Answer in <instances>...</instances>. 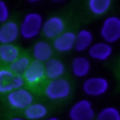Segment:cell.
Wrapping results in <instances>:
<instances>
[{
	"mask_svg": "<svg viewBox=\"0 0 120 120\" xmlns=\"http://www.w3.org/2000/svg\"><path fill=\"white\" fill-rule=\"evenodd\" d=\"M73 86L71 82L66 77H61L54 80H48L40 94L50 101L61 102L67 101L71 96Z\"/></svg>",
	"mask_w": 120,
	"mask_h": 120,
	"instance_id": "obj_1",
	"label": "cell"
},
{
	"mask_svg": "<svg viewBox=\"0 0 120 120\" xmlns=\"http://www.w3.org/2000/svg\"><path fill=\"white\" fill-rule=\"evenodd\" d=\"M25 80V87L34 93H40L44 85L48 81L44 63L33 59L29 67L23 75Z\"/></svg>",
	"mask_w": 120,
	"mask_h": 120,
	"instance_id": "obj_2",
	"label": "cell"
},
{
	"mask_svg": "<svg viewBox=\"0 0 120 120\" xmlns=\"http://www.w3.org/2000/svg\"><path fill=\"white\" fill-rule=\"evenodd\" d=\"M3 97L8 107L15 111H24L30 104L35 102L34 92L26 87L12 90Z\"/></svg>",
	"mask_w": 120,
	"mask_h": 120,
	"instance_id": "obj_3",
	"label": "cell"
},
{
	"mask_svg": "<svg viewBox=\"0 0 120 120\" xmlns=\"http://www.w3.org/2000/svg\"><path fill=\"white\" fill-rule=\"evenodd\" d=\"M43 17L39 12H29L20 23V36L26 40H32L38 37L42 31Z\"/></svg>",
	"mask_w": 120,
	"mask_h": 120,
	"instance_id": "obj_4",
	"label": "cell"
},
{
	"mask_svg": "<svg viewBox=\"0 0 120 120\" xmlns=\"http://www.w3.org/2000/svg\"><path fill=\"white\" fill-rule=\"evenodd\" d=\"M25 87L23 75H16L9 67L0 66V95L4 96L16 89Z\"/></svg>",
	"mask_w": 120,
	"mask_h": 120,
	"instance_id": "obj_5",
	"label": "cell"
},
{
	"mask_svg": "<svg viewBox=\"0 0 120 120\" xmlns=\"http://www.w3.org/2000/svg\"><path fill=\"white\" fill-rule=\"evenodd\" d=\"M99 34L102 40L110 45L116 43L120 40V18L118 16L107 17L99 30Z\"/></svg>",
	"mask_w": 120,
	"mask_h": 120,
	"instance_id": "obj_6",
	"label": "cell"
},
{
	"mask_svg": "<svg viewBox=\"0 0 120 120\" xmlns=\"http://www.w3.org/2000/svg\"><path fill=\"white\" fill-rule=\"evenodd\" d=\"M110 83L107 78L102 76H91L86 78L82 84V90L86 96L99 97L107 93Z\"/></svg>",
	"mask_w": 120,
	"mask_h": 120,
	"instance_id": "obj_7",
	"label": "cell"
},
{
	"mask_svg": "<svg viewBox=\"0 0 120 120\" xmlns=\"http://www.w3.org/2000/svg\"><path fill=\"white\" fill-rule=\"evenodd\" d=\"M70 120H94L96 118L95 110L89 100L82 99L76 101L69 111Z\"/></svg>",
	"mask_w": 120,
	"mask_h": 120,
	"instance_id": "obj_8",
	"label": "cell"
},
{
	"mask_svg": "<svg viewBox=\"0 0 120 120\" xmlns=\"http://www.w3.org/2000/svg\"><path fill=\"white\" fill-rule=\"evenodd\" d=\"M67 29L66 20L58 15H54L46 19L42 25V35L47 39H55Z\"/></svg>",
	"mask_w": 120,
	"mask_h": 120,
	"instance_id": "obj_9",
	"label": "cell"
},
{
	"mask_svg": "<svg viewBox=\"0 0 120 120\" xmlns=\"http://www.w3.org/2000/svg\"><path fill=\"white\" fill-rule=\"evenodd\" d=\"M20 36V24L9 20L0 25V44H14Z\"/></svg>",
	"mask_w": 120,
	"mask_h": 120,
	"instance_id": "obj_10",
	"label": "cell"
},
{
	"mask_svg": "<svg viewBox=\"0 0 120 120\" xmlns=\"http://www.w3.org/2000/svg\"><path fill=\"white\" fill-rule=\"evenodd\" d=\"M76 33L73 31H65L53 40V48L56 52L67 53L75 47Z\"/></svg>",
	"mask_w": 120,
	"mask_h": 120,
	"instance_id": "obj_11",
	"label": "cell"
},
{
	"mask_svg": "<svg viewBox=\"0 0 120 120\" xmlns=\"http://www.w3.org/2000/svg\"><path fill=\"white\" fill-rule=\"evenodd\" d=\"M22 53L21 48L15 44H0V66L9 67Z\"/></svg>",
	"mask_w": 120,
	"mask_h": 120,
	"instance_id": "obj_12",
	"label": "cell"
},
{
	"mask_svg": "<svg viewBox=\"0 0 120 120\" xmlns=\"http://www.w3.org/2000/svg\"><path fill=\"white\" fill-rule=\"evenodd\" d=\"M88 56L91 59L99 61H105L109 60L113 54L112 45L102 41L94 43L87 50Z\"/></svg>",
	"mask_w": 120,
	"mask_h": 120,
	"instance_id": "obj_13",
	"label": "cell"
},
{
	"mask_svg": "<svg viewBox=\"0 0 120 120\" xmlns=\"http://www.w3.org/2000/svg\"><path fill=\"white\" fill-rule=\"evenodd\" d=\"M45 73L48 80H54L64 77L66 74L65 63L58 58L52 57L51 59L44 62Z\"/></svg>",
	"mask_w": 120,
	"mask_h": 120,
	"instance_id": "obj_14",
	"label": "cell"
},
{
	"mask_svg": "<svg viewBox=\"0 0 120 120\" xmlns=\"http://www.w3.org/2000/svg\"><path fill=\"white\" fill-rule=\"evenodd\" d=\"M54 48L48 41L39 40L36 42L32 48V58L35 60L45 62L53 57Z\"/></svg>",
	"mask_w": 120,
	"mask_h": 120,
	"instance_id": "obj_15",
	"label": "cell"
},
{
	"mask_svg": "<svg viewBox=\"0 0 120 120\" xmlns=\"http://www.w3.org/2000/svg\"><path fill=\"white\" fill-rule=\"evenodd\" d=\"M71 73L77 78L86 77L90 73L91 63L90 60L84 56H77L71 60L70 63Z\"/></svg>",
	"mask_w": 120,
	"mask_h": 120,
	"instance_id": "obj_16",
	"label": "cell"
},
{
	"mask_svg": "<svg viewBox=\"0 0 120 120\" xmlns=\"http://www.w3.org/2000/svg\"><path fill=\"white\" fill-rule=\"evenodd\" d=\"M48 113H49L48 107L44 103L39 101L33 102L26 109L23 111L25 118L27 120L43 119L48 116Z\"/></svg>",
	"mask_w": 120,
	"mask_h": 120,
	"instance_id": "obj_17",
	"label": "cell"
},
{
	"mask_svg": "<svg viewBox=\"0 0 120 120\" xmlns=\"http://www.w3.org/2000/svg\"><path fill=\"white\" fill-rule=\"evenodd\" d=\"M94 35L88 29H81L76 34V42L74 49L77 52H84L88 50L89 48L94 44Z\"/></svg>",
	"mask_w": 120,
	"mask_h": 120,
	"instance_id": "obj_18",
	"label": "cell"
},
{
	"mask_svg": "<svg viewBox=\"0 0 120 120\" xmlns=\"http://www.w3.org/2000/svg\"><path fill=\"white\" fill-rule=\"evenodd\" d=\"M113 0H87L86 6L94 16L105 15L112 8Z\"/></svg>",
	"mask_w": 120,
	"mask_h": 120,
	"instance_id": "obj_19",
	"label": "cell"
},
{
	"mask_svg": "<svg viewBox=\"0 0 120 120\" xmlns=\"http://www.w3.org/2000/svg\"><path fill=\"white\" fill-rule=\"evenodd\" d=\"M32 60H33L32 56H30L28 53L23 51V53L9 66V68L16 75H23L26 71V69L29 67Z\"/></svg>",
	"mask_w": 120,
	"mask_h": 120,
	"instance_id": "obj_20",
	"label": "cell"
},
{
	"mask_svg": "<svg viewBox=\"0 0 120 120\" xmlns=\"http://www.w3.org/2000/svg\"><path fill=\"white\" fill-rule=\"evenodd\" d=\"M95 120H120V111L114 106L104 107L96 115Z\"/></svg>",
	"mask_w": 120,
	"mask_h": 120,
	"instance_id": "obj_21",
	"label": "cell"
},
{
	"mask_svg": "<svg viewBox=\"0 0 120 120\" xmlns=\"http://www.w3.org/2000/svg\"><path fill=\"white\" fill-rule=\"evenodd\" d=\"M10 11L8 4L4 0H0V23H4L9 20Z\"/></svg>",
	"mask_w": 120,
	"mask_h": 120,
	"instance_id": "obj_22",
	"label": "cell"
},
{
	"mask_svg": "<svg viewBox=\"0 0 120 120\" xmlns=\"http://www.w3.org/2000/svg\"><path fill=\"white\" fill-rule=\"evenodd\" d=\"M9 120H27L26 119L25 117H20V116H15V117H12V118H10Z\"/></svg>",
	"mask_w": 120,
	"mask_h": 120,
	"instance_id": "obj_23",
	"label": "cell"
},
{
	"mask_svg": "<svg viewBox=\"0 0 120 120\" xmlns=\"http://www.w3.org/2000/svg\"><path fill=\"white\" fill-rule=\"evenodd\" d=\"M44 120H61L60 118L56 117V116H51V117H48V118H45Z\"/></svg>",
	"mask_w": 120,
	"mask_h": 120,
	"instance_id": "obj_24",
	"label": "cell"
},
{
	"mask_svg": "<svg viewBox=\"0 0 120 120\" xmlns=\"http://www.w3.org/2000/svg\"><path fill=\"white\" fill-rule=\"evenodd\" d=\"M30 3H37V2H39L40 0H27Z\"/></svg>",
	"mask_w": 120,
	"mask_h": 120,
	"instance_id": "obj_25",
	"label": "cell"
},
{
	"mask_svg": "<svg viewBox=\"0 0 120 120\" xmlns=\"http://www.w3.org/2000/svg\"><path fill=\"white\" fill-rule=\"evenodd\" d=\"M51 1L56 2V3H60V2H64V1H66V0H51Z\"/></svg>",
	"mask_w": 120,
	"mask_h": 120,
	"instance_id": "obj_26",
	"label": "cell"
},
{
	"mask_svg": "<svg viewBox=\"0 0 120 120\" xmlns=\"http://www.w3.org/2000/svg\"><path fill=\"white\" fill-rule=\"evenodd\" d=\"M118 70H119V74H120V62H119V67H118Z\"/></svg>",
	"mask_w": 120,
	"mask_h": 120,
	"instance_id": "obj_27",
	"label": "cell"
}]
</instances>
